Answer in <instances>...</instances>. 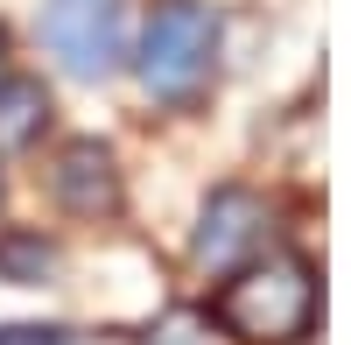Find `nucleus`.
Returning <instances> with one entry per match:
<instances>
[{
    "label": "nucleus",
    "mask_w": 351,
    "mask_h": 345,
    "mask_svg": "<svg viewBox=\"0 0 351 345\" xmlns=\"http://www.w3.org/2000/svg\"><path fill=\"white\" fill-rule=\"evenodd\" d=\"M316 318V275L295 254H274L218 289V324L246 345H295Z\"/></svg>",
    "instance_id": "obj_1"
},
{
    "label": "nucleus",
    "mask_w": 351,
    "mask_h": 345,
    "mask_svg": "<svg viewBox=\"0 0 351 345\" xmlns=\"http://www.w3.org/2000/svg\"><path fill=\"white\" fill-rule=\"evenodd\" d=\"M211 49H218V21L211 8L197 0H162L148 14V36H141V85L155 99H190L204 71H211Z\"/></svg>",
    "instance_id": "obj_2"
},
{
    "label": "nucleus",
    "mask_w": 351,
    "mask_h": 345,
    "mask_svg": "<svg viewBox=\"0 0 351 345\" xmlns=\"http://www.w3.org/2000/svg\"><path fill=\"white\" fill-rule=\"evenodd\" d=\"M36 28L71 78H106L120 64V0H43Z\"/></svg>",
    "instance_id": "obj_3"
},
{
    "label": "nucleus",
    "mask_w": 351,
    "mask_h": 345,
    "mask_svg": "<svg viewBox=\"0 0 351 345\" xmlns=\"http://www.w3.org/2000/svg\"><path fill=\"white\" fill-rule=\"evenodd\" d=\"M267 240V205H260L253 190H211V205H204V225H197V268H232L246 261V254Z\"/></svg>",
    "instance_id": "obj_4"
},
{
    "label": "nucleus",
    "mask_w": 351,
    "mask_h": 345,
    "mask_svg": "<svg viewBox=\"0 0 351 345\" xmlns=\"http://www.w3.org/2000/svg\"><path fill=\"white\" fill-rule=\"evenodd\" d=\"M49 190H56V205L77 212V219L120 212V169H112V148H99V141H71V148L56 155V169H49Z\"/></svg>",
    "instance_id": "obj_5"
},
{
    "label": "nucleus",
    "mask_w": 351,
    "mask_h": 345,
    "mask_svg": "<svg viewBox=\"0 0 351 345\" xmlns=\"http://www.w3.org/2000/svg\"><path fill=\"white\" fill-rule=\"evenodd\" d=\"M49 120V92L36 78H8L0 85V148H28Z\"/></svg>",
    "instance_id": "obj_6"
},
{
    "label": "nucleus",
    "mask_w": 351,
    "mask_h": 345,
    "mask_svg": "<svg viewBox=\"0 0 351 345\" xmlns=\"http://www.w3.org/2000/svg\"><path fill=\"white\" fill-rule=\"evenodd\" d=\"M0 275L36 289V282H49V275H56V247H49L43 233H8V240H0Z\"/></svg>",
    "instance_id": "obj_7"
},
{
    "label": "nucleus",
    "mask_w": 351,
    "mask_h": 345,
    "mask_svg": "<svg viewBox=\"0 0 351 345\" xmlns=\"http://www.w3.org/2000/svg\"><path fill=\"white\" fill-rule=\"evenodd\" d=\"M148 345H211V338H204V324H197V318H169V324H155V331H148Z\"/></svg>",
    "instance_id": "obj_8"
},
{
    "label": "nucleus",
    "mask_w": 351,
    "mask_h": 345,
    "mask_svg": "<svg viewBox=\"0 0 351 345\" xmlns=\"http://www.w3.org/2000/svg\"><path fill=\"white\" fill-rule=\"evenodd\" d=\"M0 345H64V331H43V324H8Z\"/></svg>",
    "instance_id": "obj_9"
},
{
    "label": "nucleus",
    "mask_w": 351,
    "mask_h": 345,
    "mask_svg": "<svg viewBox=\"0 0 351 345\" xmlns=\"http://www.w3.org/2000/svg\"><path fill=\"white\" fill-rule=\"evenodd\" d=\"M0 85H8V36H0Z\"/></svg>",
    "instance_id": "obj_10"
}]
</instances>
